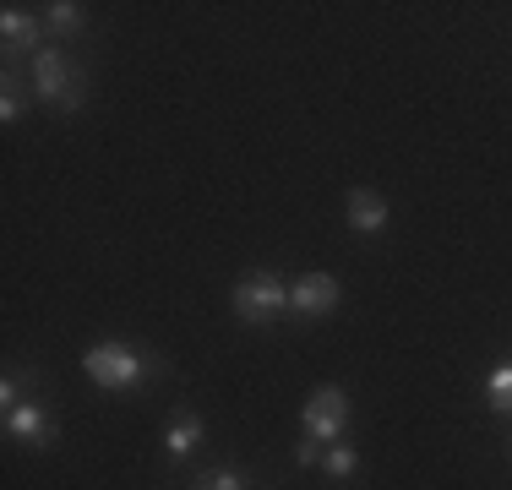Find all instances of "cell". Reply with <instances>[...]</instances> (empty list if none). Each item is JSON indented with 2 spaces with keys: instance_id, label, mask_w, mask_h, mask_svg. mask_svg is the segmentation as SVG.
Wrapping results in <instances>:
<instances>
[{
  "instance_id": "5bb4252c",
  "label": "cell",
  "mask_w": 512,
  "mask_h": 490,
  "mask_svg": "<svg viewBox=\"0 0 512 490\" xmlns=\"http://www.w3.org/2000/svg\"><path fill=\"white\" fill-rule=\"evenodd\" d=\"M197 490H251V485H246V474H240V469H213V474H202V480H197Z\"/></svg>"
},
{
  "instance_id": "7c38bea8",
  "label": "cell",
  "mask_w": 512,
  "mask_h": 490,
  "mask_svg": "<svg viewBox=\"0 0 512 490\" xmlns=\"http://www.w3.org/2000/svg\"><path fill=\"white\" fill-rule=\"evenodd\" d=\"M485 392H491V409H496V414H512V360L496 365L491 382H485Z\"/></svg>"
},
{
  "instance_id": "30bf717a",
  "label": "cell",
  "mask_w": 512,
  "mask_h": 490,
  "mask_svg": "<svg viewBox=\"0 0 512 490\" xmlns=\"http://www.w3.org/2000/svg\"><path fill=\"white\" fill-rule=\"evenodd\" d=\"M82 22H88V6H77V0H55V6H44V28L60 33V39L82 33Z\"/></svg>"
},
{
  "instance_id": "3957f363",
  "label": "cell",
  "mask_w": 512,
  "mask_h": 490,
  "mask_svg": "<svg viewBox=\"0 0 512 490\" xmlns=\"http://www.w3.org/2000/svg\"><path fill=\"white\" fill-rule=\"evenodd\" d=\"M300 425H306V436H316L327 447V441H344V425H349V392L344 387H316L306 414H300Z\"/></svg>"
},
{
  "instance_id": "277c9868",
  "label": "cell",
  "mask_w": 512,
  "mask_h": 490,
  "mask_svg": "<svg viewBox=\"0 0 512 490\" xmlns=\"http://www.w3.org/2000/svg\"><path fill=\"white\" fill-rule=\"evenodd\" d=\"M338 300H344V289H338L333 273H306V278H295V289H289V311L306 316V322L338 311Z\"/></svg>"
},
{
  "instance_id": "9a60e30c",
  "label": "cell",
  "mask_w": 512,
  "mask_h": 490,
  "mask_svg": "<svg viewBox=\"0 0 512 490\" xmlns=\"http://www.w3.org/2000/svg\"><path fill=\"white\" fill-rule=\"evenodd\" d=\"M322 458H327V452H322V441H316V436L295 441V463H306V469H311V463H322Z\"/></svg>"
},
{
  "instance_id": "5b68a950",
  "label": "cell",
  "mask_w": 512,
  "mask_h": 490,
  "mask_svg": "<svg viewBox=\"0 0 512 490\" xmlns=\"http://www.w3.org/2000/svg\"><path fill=\"white\" fill-rule=\"evenodd\" d=\"M77 82H82V77L66 66V55H60L55 44H44L39 55H33V93H39V98H50L55 109L66 104V93L77 88Z\"/></svg>"
},
{
  "instance_id": "8992f818",
  "label": "cell",
  "mask_w": 512,
  "mask_h": 490,
  "mask_svg": "<svg viewBox=\"0 0 512 490\" xmlns=\"http://www.w3.org/2000/svg\"><path fill=\"white\" fill-rule=\"evenodd\" d=\"M6 436L11 441H22V447H33V452H44V447H55V420H50V409L44 403H17V409H6Z\"/></svg>"
},
{
  "instance_id": "7a4b0ae2",
  "label": "cell",
  "mask_w": 512,
  "mask_h": 490,
  "mask_svg": "<svg viewBox=\"0 0 512 490\" xmlns=\"http://www.w3.org/2000/svg\"><path fill=\"white\" fill-rule=\"evenodd\" d=\"M289 311V284L278 273H246L235 284V316L251 327H267Z\"/></svg>"
},
{
  "instance_id": "52a82bcc",
  "label": "cell",
  "mask_w": 512,
  "mask_h": 490,
  "mask_svg": "<svg viewBox=\"0 0 512 490\" xmlns=\"http://www.w3.org/2000/svg\"><path fill=\"white\" fill-rule=\"evenodd\" d=\"M44 33H50V28H44V17H33V11H22V6L0 11V39H6L11 55H28L33 60L44 49Z\"/></svg>"
},
{
  "instance_id": "4fadbf2b",
  "label": "cell",
  "mask_w": 512,
  "mask_h": 490,
  "mask_svg": "<svg viewBox=\"0 0 512 490\" xmlns=\"http://www.w3.org/2000/svg\"><path fill=\"white\" fill-rule=\"evenodd\" d=\"M22 109H28V93H22V82L11 77V71H6V82H0V120H6V126H11V120H17Z\"/></svg>"
},
{
  "instance_id": "9c48e42d",
  "label": "cell",
  "mask_w": 512,
  "mask_h": 490,
  "mask_svg": "<svg viewBox=\"0 0 512 490\" xmlns=\"http://www.w3.org/2000/svg\"><path fill=\"white\" fill-rule=\"evenodd\" d=\"M202 436H207V425L197 420V414H180V420L164 431V452L169 458H191V452L202 447Z\"/></svg>"
},
{
  "instance_id": "2e32d148",
  "label": "cell",
  "mask_w": 512,
  "mask_h": 490,
  "mask_svg": "<svg viewBox=\"0 0 512 490\" xmlns=\"http://www.w3.org/2000/svg\"><path fill=\"white\" fill-rule=\"evenodd\" d=\"M17 403H28V398H22V382H17V376H6V382H0V409H17Z\"/></svg>"
},
{
  "instance_id": "6da1fadb",
  "label": "cell",
  "mask_w": 512,
  "mask_h": 490,
  "mask_svg": "<svg viewBox=\"0 0 512 490\" xmlns=\"http://www.w3.org/2000/svg\"><path fill=\"white\" fill-rule=\"evenodd\" d=\"M82 371L93 376L99 387H109V392H120V387H137L142 376L153 371V354H142L137 343H93L88 354H82Z\"/></svg>"
},
{
  "instance_id": "ba28073f",
  "label": "cell",
  "mask_w": 512,
  "mask_h": 490,
  "mask_svg": "<svg viewBox=\"0 0 512 490\" xmlns=\"http://www.w3.org/2000/svg\"><path fill=\"white\" fill-rule=\"evenodd\" d=\"M387 202L376 191H349V229H355V235H382L387 229Z\"/></svg>"
},
{
  "instance_id": "8fae6325",
  "label": "cell",
  "mask_w": 512,
  "mask_h": 490,
  "mask_svg": "<svg viewBox=\"0 0 512 490\" xmlns=\"http://www.w3.org/2000/svg\"><path fill=\"white\" fill-rule=\"evenodd\" d=\"M322 469L333 474V480H349V474L360 469V452L349 447V441H333V447H327V458H322Z\"/></svg>"
}]
</instances>
